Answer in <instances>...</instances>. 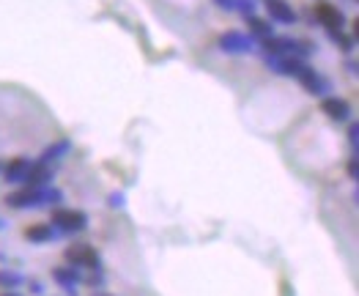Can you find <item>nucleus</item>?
Returning <instances> with one entry per match:
<instances>
[{
    "instance_id": "nucleus-1",
    "label": "nucleus",
    "mask_w": 359,
    "mask_h": 296,
    "mask_svg": "<svg viewBox=\"0 0 359 296\" xmlns=\"http://www.w3.org/2000/svg\"><path fill=\"white\" fill-rule=\"evenodd\" d=\"M52 228H61L58 234H77L88 228V217L83 212H72V209H55L52 212Z\"/></svg>"
},
{
    "instance_id": "nucleus-2",
    "label": "nucleus",
    "mask_w": 359,
    "mask_h": 296,
    "mask_svg": "<svg viewBox=\"0 0 359 296\" xmlns=\"http://www.w3.org/2000/svg\"><path fill=\"white\" fill-rule=\"evenodd\" d=\"M255 47V38H250L247 33H239V30H228L219 36V49L222 52H230V55H244Z\"/></svg>"
},
{
    "instance_id": "nucleus-3",
    "label": "nucleus",
    "mask_w": 359,
    "mask_h": 296,
    "mask_svg": "<svg viewBox=\"0 0 359 296\" xmlns=\"http://www.w3.org/2000/svg\"><path fill=\"white\" fill-rule=\"evenodd\" d=\"M66 261L72 266H83V269H99V255L94 247L88 244H72L66 250Z\"/></svg>"
},
{
    "instance_id": "nucleus-4",
    "label": "nucleus",
    "mask_w": 359,
    "mask_h": 296,
    "mask_svg": "<svg viewBox=\"0 0 359 296\" xmlns=\"http://www.w3.org/2000/svg\"><path fill=\"white\" fill-rule=\"evenodd\" d=\"M316 16H318V22L327 27V30H343V22H346V16H343V11L340 8H335L332 3H327V0H321V3H316Z\"/></svg>"
},
{
    "instance_id": "nucleus-5",
    "label": "nucleus",
    "mask_w": 359,
    "mask_h": 296,
    "mask_svg": "<svg viewBox=\"0 0 359 296\" xmlns=\"http://www.w3.org/2000/svg\"><path fill=\"white\" fill-rule=\"evenodd\" d=\"M296 80L310 91V93H316V96H327L329 93V80L327 77H321L316 69H310V66H302L299 71H296Z\"/></svg>"
},
{
    "instance_id": "nucleus-6",
    "label": "nucleus",
    "mask_w": 359,
    "mask_h": 296,
    "mask_svg": "<svg viewBox=\"0 0 359 296\" xmlns=\"http://www.w3.org/2000/svg\"><path fill=\"white\" fill-rule=\"evenodd\" d=\"M52 181V165H44V162H30L22 184L25 187H33V190H41V187H50Z\"/></svg>"
},
{
    "instance_id": "nucleus-7",
    "label": "nucleus",
    "mask_w": 359,
    "mask_h": 296,
    "mask_svg": "<svg viewBox=\"0 0 359 296\" xmlns=\"http://www.w3.org/2000/svg\"><path fill=\"white\" fill-rule=\"evenodd\" d=\"M321 110H324L332 121H349V118H351V107H349V102L340 99V96H327V99L321 102Z\"/></svg>"
},
{
    "instance_id": "nucleus-8",
    "label": "nucleus",
    "mask_w": 359,
    "mask_h": 296,
    "mask_svg": "<svg viewBox=\"0 0 359 296\" xmlns=\"http://www.w3.org/2000/svg\"><path fill=\"white\" fill-rule=\"evenodd\" d=\"M266 11L274 22H283V25H294L296 22V11L285 3V0H266Z\"/></svg>"
},
{
    "instance_id": "nucleus-9",
    "label": "nucleus",
    "mask_w": 359,
    "mask_h": 296,
    "mask_svg": "<svg viewBox=\"0 0 359 296\" xmlns=\"http://www.w3.org/2000/svg\"><path fill=\"white\" fill-rule=\"evenodd\" d=\"M28 168H30V159H25V157H17V159H11V162L6 165L3 176H6V181H8V184H22V179H25Z\"/></svg>"
},
{
    "instance_id": "nucleus-10",
    "label": "nucleus",
    "mask_w": 359,
    "mask_h": 296,
    "mask_svg": "<svg viewBox=\"0 0 359 296\" xmlns=\"http://www.w3.org/2000/svg\"><path fill=\"white\" fill-rule=\"evenodd\" d=\"M52 277H55V283L66 286L69 291H74V286H77V283H83V275L77 272V266H74V269H66V266H61V269H55V272H52Z\"/></svg>"
},
{
    "instance_id": "nucleus-11",
    "label": "nucleus",
    "mask_w": 359,
    "mask_h": 296,
    "mask_svg": "<svg viewBox=\"0 0 359 296\" xmlns=\"http://www.w3.org/2000/svg\"><path fill=\"white\" fill-rule=\"evenodd\" d=\"M66 151H69V140H58V143H52V146H47V148H44V154H41V159H39V162L52 165V162H58Z\"/></svg>"
},
{
    "instance_id": "nucleus-12",
    "label": "nucleus",
    "mask_w": 359,
    "mask_h": 296,
    "mask_svg": "<svg viewBox=\"0 0 359 296\" xmlns=\"http://www.w3.org/2000/svg\"><path fill=\"white\" fill-rule=\"evenodd\" d=\"M222 11H241V14H247V16H252L255 14V3L252 0H214Z\"/></svg>"
},
{
    "instance_id": "nucleus-13",
    "label": "nucleus",
    "mask_w": 359,
    "mask_h": 296,
    "mask_svg": "<svg viewBox=\"0 0 359 296\" xmlns=\"http://www.w3.org/2000/svg\"><path fill=\"white\" fill-rule=\"evenodd\" d=\"M52 236H58V231L50 228V225H30V228L25 231V239H28V242H50Z\"/></svg>"
},
{
    "instance_id": "nucleus-14",
    "label": "nucleus",
    "mask_w": 359,
    "mask_h": 296,
    "mask_svg": "<svg viewBox=\"0 0 359 296\" xmlns=\"http://www.w3.org/2000/svg\"><path fill=\"white\" fill-rule=\"evenodd\" d=\"M247 22H250V30H252V36H258V38H269L272 33H274V27L266 22V19H261V16H247Z\"/></svg>"
},
{
    "instance_id": "nucleus-15",
    "label": "nucleus",
    "mask_w": 359,
    "mask_h": 296,
    "mask_svg": "<svg viewBox=\"0 0 359 296\" xmlns=\"http://www.w3.org/2000/svg\"><path fill=\"white\" fill-rule=\"evenodd\" d=\"M19 283H22V275H19V272H0V286L17 288Z\"/></svg>"
},
{
    "instance_id": "nucleus-16",
    "label": "nucleus",
    "mask_w": 359,
    "mask_h": 296,
    "mask_svg": "<svg viewBox=\"0 0 359 296\" xmlns=\"http://www.w3.org/2000/svg\"><path fill=\"white\" fill-rule=\"evenodd\" d=\"M110 206H113V209H121V206H124V195H118V192L110 195Z\"/></svg>"
},
{
    "instance_id": "nucleus-17",
    "label": "nucleus",
    "mask_w": 359,
    "mask_h": 296,
    "mask_svg": "<svg viewBox=\"0 0 359 296\" xmlns=\"http://www.w3.org/2000/svg\"><path fill=\"white\" fill-rule=\"evenodd\" d=\"M349 140H351V148H357V124L349 126Z\"/></svg>"
},
{
    "instance_id": "nucleus-18",
    "label": "nucleus",
    "mask_w": 359,
    "mask_h": 296,
    "mask_svg": "<svg viewBox=\"0 0 359 296\" xmlns=\"http://www.w3.org/2000/svg\"><path fill=\"white\" fill-rule=\"evenodd\" d=\"M88 283H91V286H102V283H105V277H102L99 272H94V275L88 277Z\"/></svg>"
},
{
    "instance_id": "nucleus-19",
    "label": "nucleus",
    "mask_w": 359,
    "mask_h": 296,
    "mask_svg": "<svg viewBox=\"0 0 359 296\" xmlns=\"http://www.w3.org/2000/svg\"><path fill=\"white\" fill-rule=\"evenodd\" d=\"M349 176H351V179H357V157H354V159H349Z\"/></svg>"
},
{
    "instance_id": "nucleus-20",
    "label": "nucleus",
    "mask_w": 359,
    "mask_h": 296,
    "mask_svg": "<svg viewBox=\"0 0 359 296\" xmlns=\"http://www.w3.org/2000/svg\"><path fill=\"white\" fill-rule=\"evenodd\" d=\"M3 296H19V294H14V291H8V294H3Z\"/></svg>"
},
{
    "instance_id": "nucleus-21",
    "label": "nucleus",
    "mask_w": 359,
    "mask_h": 296,
    "mask_svg": "<svg viewBox=\"0 0 359 296\" xmlns=\"http://www.w3.org/2000/svg\"><path fill=\"white\" fill-rule=\"evenodd\" d=\"M96 296H110V294H96Z\"/></svg>"
},
{
    "instance_id": "nucleus-22",
    "label": "nucleus",
    "mask_w": 359,
    "mask_h": 296,
    "mask_svg": "<svg viewBox=\"0 0 359 296\" xmlns=\"http://www.w3.org/2000/svg\"><path fill=\"white\" fill-rule=\"evenodd\" d=\"M0 228H3V220H0Z\"/></svg>"
}]
</instances>
